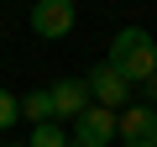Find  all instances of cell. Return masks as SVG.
I'll return each mask as SVG.
<instances>
[{
	"label": "cell",
	"instance_id": "obj_1",
	"mask_svg": "<svg viewBox=\"0 0 157 147\" xmlns=\"http://www.w3.org/2000/svg\"><path fill=\"white\" fill-rule=\"evenodd\" d=\"M105 63H110L121 79L136 89V84H147L152 74H157V37H152L147 26H121V32L110 37V53H105Z\"/></svg>",
	"mask_w": 157,
	"mask_h": 147
},
{
	"label": "cell",
	"instance_id": "obj_2",
	"mask_svg": "<svg viewBox=\"0 0 157 147\" xmlns=\"http://www.w3.org/2000/svg\"><path fill=\"white\" fill-rule=\"evenodd\" d=\"M78 21V6L73 0H32V32L42 42H63Z\"/></svg>",
	"mask_w": 157,
	"mask_h": 147
},
{
	"label": "cell",
	"instance_id": "obj_3",
	"mask_svg": "<svg viewBox=\"0 0 157 147\" xmlns=\"http://www.w3.org/2000/svg\"><path fill=\"white\" fill-rule=\"evenodd\" d=\"M84 84H89V100H94V105H105V110H115V116L131 105V84L121 79L110 63H94V74H89Z\"/></svg>",
	"mask_w": 157,
	"mask_h": 147
},
{
	"label": "cell",
	"instance_id": "obj_4",
	"mask_svg": "<svg viewBox=\"0 0 157 147\" xmlns=\"http://www.w3.org/2000/svg\"><path fill=\"white\" fill-rule=\"evenodd\" d=\"M115 137L126 147H157V110L152 105H126L115 116Z\"/></svg>",
	"mask_w": 157,
	"mask_h": 147
},
{
	"label": "cell",
	"instance_id": "obj_5",
	"mask_svg": "<svg viewBox=\"0 0 157 147\" xmlns=\"http://www.w3.org/2000/svg\"><path fill=\"white\" fill-rule=\"evenodd\" d=\"M47 95H52V121H78V116L94 105L84 79H52V84H47Z\"/></svg>",
	"mask_w": 157,
	"mask_h": 147
},
{
	"label": "cell",
	"instance_id": "obj_6",
	"mask_svg": "<svg viewBox=\"0 0 157 147\" xmlns=\"http://www.w3.org/2000/svg\"><path fill=\"white\" fill-rule=\"evenodd\" d=\"M110 142H115V110L89 105L73 121V147H110Z\"/></svg>",
	"mask_w": 157,
	"mask_h": 147
},
{
	"label": "cell",
	"instance_id": "obj_7",
	"mask_svg": "<svg viewBox=\"0 0 157 147\" xmlns=\"http://www.w3.org/2000/svg\"><path fill=\"white\" fill-rule=\"evenodd\" d=\"M21 116H26L32 126L52 121V95H47V89H32V95H21Z\"/></svg>",
	"mask_w": 157,
	"mask_h": 147
},
{
	"label": "cell",
	"instance_id": "obj_8",
	"mask_svg": "<svg viewBox=\"0 0 157 147\" xmlns=\"http://www.w3.org/2000/svg\"><path fill=\"white\" fill-rule=\"evenodd\" d=\"M26 147H68V131L52 126V121H42V126H32V142Z\"/></svg>",
	"mask_w": 157,
	"mask_h": 147
},
{
	"label": "cell",
	"instance_id": "obj_9",
	"mask_svg": "<svg viewBox=\"0 0 157 147\" xmlns=\"http://www.w3.org/2000/svg\"><path fill=\"white\" fill-rule=\"evenodd\" d=\"M16 116H21V100H16L11 89H0V131H6V126H16Z\"/></svg>",
	"mask_w": 157,
	"mask_h": 147
},
{
	"label": "cell",
	"instance_id": "obj_10",
	"mask_svg": "<svg viewBox=\"0 0 157 147\" xmlns=\"http://www.w3.org/2000/svg\"><path fill=\"white\" fill-rule=\"evenodd\" d=\"M147 89H152V100H157V74H152V79H147Z\"/></svg>",
	"mask_w": 157,
	"mask_h": 147
},
{
	"label": "cell",
	"instance_id": "obj_11",
	"mask_svg": "<svg viewBox=\"0 0 157 147\" xmlns=\"http://www.w3.org/2000/svg\"><path fill=\"white\" fill-rule=\"evenodd\" d=\"M6 147H26V142H6Z\"/></svg>",
	"mask_w": 157,
	"mask_h": 147
}]
</instances>
